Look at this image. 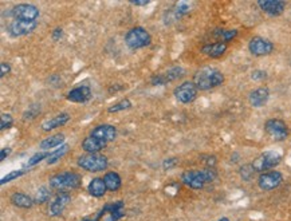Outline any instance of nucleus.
I'll return each mask as SVG.
<instances>
[{
  "label": "nucleus",
  "mask_w": 291,
  "mask_h": 221,
  "mask_svg": "<svg viewBox=\"0 0 291 221\" xmlns=\"http://www.w3.org/2000/svg\"><path fill=\"white\" fill-rule=\"evenodd\" d=\"M192 82L195 83V86L198 87V90H211V89H215V87H219L224 83V74L215 67L205 66V67L196 71Z\"/></svg>",
  "instance_id": "f257e3e1"
},
{
  "label": "nucleus",
  "mask_w": 291,
  "mask_h": 221,
  "mask_svg": "<svg viewBox=\"0 0 291 221\" xmlns=\"http://www.w3.org/2000/svg\"><path fill=\"white\" fill-rule=\"evenodd\" d=\"M218 172L215 168H204V169H192L185 170L181 174V181L184 185H187L191 189H203L205 184L212 183L216 180Z\"/></svg>",
  "instance_id": "f03ea898"
},
{
  "label": "nucleus",
  "mask_w": 291,
  "mask_h": 221,
  "mask_svg": "<svg viewBox=\"0 0 291 221\" xmlns=\"http://www.w3.org/2000/svg\"><path fill=\"white\" fill-rule=\"evenodd\" d=\"M81 184H82V177L74 172L58 173L50 178V187L58 190L75 189L81 187Z\"/></svg>",
  "instance_id": "7ed1b4c3"
},
{
  "label": "nucleus",
  "mask_w": 291,
  "mask_h": 221,
  "mask_svg": "<svg viewBox=\"0 0 291 221\" xmlns=\"http://www.w3.org/2000/svg\"><path fill=\"white\" fill-rule=\"evenodd\" d=\"M76 164L83 170H87L90 173H98L108 169L109 159L104 154H87L86 153V154L78 157Z\"/></svg>",
  "instance_id": "20e7f679"
},
{
  "label": "nucleus",
  "mask_w": 291,
  "mask_h": 221,
  "mask_svg": "<svg viewBox=\"0 0 291 221\" xmlns=\"http://www.w3.org/2000/svg\"><path fill=\"white\" fill-rule=\"evenodd\" d=\"M125 43L132 50L144 49L152 43V36L144 27H133L125 35Z\"/></svg>",
  "instance_id": "39448f33"
},
{
  "label": "nucleus",
  "mask_w": 291,
  "mask_h": 221,
  "mask_svg": "<svg viewBox=\"0 0 291 221\" xmlns=\"http://www.w3.org/2000/svg\"><path fill=\"white\" fill-rule=\"evenodd\" d=\"M7 15L11 19H16V21L38 22L41 12H39V8L36 6H34V4L21 3L11 8Z\"/></svg>",
  "instance_id": "423d86ee"
},
{
  "label": "nucleus",
  "mask_w": 291,
  "mask_h": 221,
  "mask_svg": "<svg viewBox=\"0 0 291 221\" xmlns=\"http://www.w3.org/2000/svg\"><path fill=\"white\" fill-rule=\"evenodd\" d=\"M282 161V154L275 150H268V152L262 153L260 156L254 159L253 166L255 172L264 173L266 170H270L275 166H278Z\"/></svg>",
  "instance_id": "0eeeda50"
},
{
  "label": "nucleus",
  "mask_w": 291,
  "mask_h": 221,
  "mask_svg": "<svg viewBox=\"0 0 291 221\" xmlns=\"http://www.w3.org/2000/svg\"><path fill=\"white\" fill-rule=\"evenodd\" d=\"M264 130L274 141H284L290 134L286 122L282 121V119H278V118H273V119L266 121Z\"/></svg>",
  "instance_id": "6e6552de"
},
{
  "label": "nucleus",
  "mask_w": 291,
  "mask_h": 221,
  "mask_svg": "<svg viewBox=\"0 0 291 221\" xmlns=\"http://www.w3.org/2000/svg\"><path fill=\"white\" fill-rule=\"evenodd\" d=\"M184 75H185V70L181 66H173V67L166 70L165 73L154 74L150 78V83H152L153 86H164L166 83L180 79Z\"/></svg>",
  "instance_id": "1a4fd4ad"
},
{
  "label": "nucleus",
  "mask_w": 291,
  "mask_h": 221,
  "mask_svg": "<svg viewBox=\"0 0 291 221\" xmlns=\"http://www.w3.org/2000/svg\"><path fill=\"white\" fill-rule=\"evenodd\" d=\"M198 87L192 81L183 82L173 90V95L180 104H192L198 98Z\"/></svg>",
  "instance_id": "9d476101"
},
{
  "label": "nucleus",
  "mask_w": 291,
  "mask_h": 221,
  "mask_svg": "<svg viewBox=\"0 0 291 221\" xmlns=\"http://www.w3.org/2000/svg\"><path fill=\"white\" fill-rule=\"evenodd\" d=\"M124 201H115V203H110L106 204L101 212L98 213L97 220L98 221H118L125 216L124 212Z\"/></svg>",
  "instance_id": "9b49d317"
},
{
  "label": "nucleus",
  "mask_w": 291,
  "mask_h": 221,
  "mask_svg": "<svg viewBox=\"0 0 291 221\" xmlns=\"http://www.w3.org/2000/svg\"><path fill=\"white\" fill-rule=\"evenodd\" d=\"M36 27H38V22H26L12 19L7 26V32L12 38H21V36L31 34L32 31H35Z\"/></svg>",
  "instance_id": "f8f14e48"
},
{
  "label": "nucleus",
  "mask_w": 291,
  "mask_h": 221,
  "mask_svg": "<svg viewBox=\"0 0 291 221\" xmlns=\"http://www.w3.org/2000/svg\"><path fill=\"white\" fill-rule=\"evenodd\" d=\"M248 50L254 56H266L270 55L274 51V43L270 39L262 38V36H254L248 42Z\"/></svg>",
  "instance_id": "ddd939ff"
},
{
  "label": "nucleus",
  "mask_w": 291,
  "mask_h": 221,
  "mask_svg": "<svg viewBox=\"0 0 291 221\" xmlns=\"http://www.w3.org/2000/svg\"><path fill=\"white\" fill-rule=\"evenodd\" d=\"M283 181V176L281 172L278 170H271V172H264L260 173L259 178H258V185L262 190H273L278 188Z\"/></svg>",
  "instance_id": "4468645a"
},
{
  "label": "nucleus",
  "mask_w": 291,
  "mask_h": 221,
  "mask_svg": "<svg viewBox=\"0 0 291 221\" xmlns=\"http://www.w3.org/2000/svg\"><path fill=\"white\" fill-rule=\"evenodd\" d=\"M90 135L109 144V142L114 141V139L117 138V128L109 124L97 125V126L90 131Z\"/></svg>",
  "instance_id": "2eb2a0df"
},
{
  "label": "nucleus",
  "mask_w": 291,
  "mask_h": 221,
  "mask_svg": "<svg viewBox=\"0 0 291 221\" xmlns=\"http://www.w3.org/2000/svg\"><path fill=\"white\" fill-rule=\"evenodd\" d=\"M189 11H191V3H188V2H179L172 10L166 11L165 15H164L165 25H170V23L179 21L183 16H185Z\"/></svg>",
  "instance_id": "dca6fc26"
},
{
  "label": "nucleus",
  "mask_w": 291,
  "mask_h": 221,
  "mask_svg": "<svg viewBox=\"0 0 291 221\" xmlns=\"http://www.w3.org/2000/svg\"><path fill=\"white\" fill-rule=\"evenodd\" d=\"M70 201H71V196L69 193H66V192H61V193L56 194L55 198L51 201V204L49 207L50 216H52V217L61 216L65 212Z\"/></svg>",
  "instance_id": "f3484780"
},
{
  "label": "nucleus",
  "mask_w": 291,
  "mask_h": 221,
  "mask_svg": "<svg viewBox=\"0 0 291 221\" xmlns=\"http://www.w3.org/2000/svg\"><path fill=\"white\" fill-rule=\"evenodd\" d=\"M258 6L260 7V10L270 16H279L284 11L286 2L283 0H259Z\"/></svg>",
  "instance_id": "a211bd4d"
},
{
  "label": "nucleus",
  "mask_w": 291,
  "mask_h": 221,
  "mask_svg": "<svg viewBox=\"0 0 291 221\" xmlns=\"http://www.w3.org/2000/svg\"><path fill=\"white\" fill-rule=\"evenodd\" d=\"M270 99V90L267 87H258L248 95V102L253 107H263Z\"/></svg>",
  "instance_id": "6ab92c4d"
},
{
  "label": "nucleus",
  "mask_w": 291,
  "mask_h": 221,
  "mask_svg": "<svg viewBox=\"0 0 291 221\" xmlns=\"http://www.w3.org/2000/svg\"><path fill=\"white\" fill-rule=\"evenodd\" d=\"M67 101L74 104H85L91 98V90L89 86H78L70 90L66 95Z\"/></svg>",
  "instance_id": "aec40b11"
},
{
  "label": "nucleus",
  "mask_w": 291,
  "mask_h": 221,
  "mask_svg": "<svg viewBox=\"0 0 291 221\" xmlns=\"http://www.w3.org/2000/svg\"><path fill=\"white\" fill-rule=\"evenodd\" d=\"M227 43H223V42H215V43H208L201 47V52L204 55L209 56V58H220L225 54L227 51Z\"/></svg>",
  "instance_id": "412c9836"
},
{
  "label": "nucleus",
  "mask_w": 291,
  "mask_h": 221,
  "mask_svg": "<svg viewBox=\"0 0 291 221\" xmlns=\"http://www.w3.org/2000/svg\"><path fill=\"white\" fill-rule=\"evenodd\" d=\"M106 142L101 141V139L95 138V137H86V138L82 141V149L87 154H98V153L102 150V149L106 148Z\"/></svg>",
  "instance_id": "4be33fe9"
},
{
  "label": "nucleus",
  "mask_w": 291,
  "mask_h": 221,
  "mask_svg": "<svg viewBox=\"0 0 291 221\" xmlns=\"http://www.w3.org/2000/svg\"><path fill=\"white\" fill-rule=\"evenodd\" d=\"M70 119V115L67 113H61V114L55 115V117L50 118V119H46L43 124H42V130L43 131H51L56 128H61L63 125H66Z\"/></svg>",
  "instance_id": "5701e85b"
},
{
  "label": "nucleus",
  "mask_w": 291,
  "mask_h": 221,
  "mask_svg": "<svg viewBox=\"0 0 291 221\" xmlns=\"http://www.w3.org/2000/svg\"><path fill=\"white\" fill-rule=\"evenodd\" d=\"M65 134L62 133H58V134H52L47 138L42 139L41 144H39V149H41L42 152H49L50 149H54V148H59V146L65 145L63 142H65Z\"/></svg>",
  "instance_id": "b1692460"
},
{
  "label": "nucleus",
  "mask_w": 291,
  "mask_h": 221,
  "mask_svg": "<svg viewBox=\"0 0 291 221\" xmlns=\"http://www.w3.org/2000/svg\"><path fill=\"white\" fill-rule=\"evenodd\" d=\"M87 190H89V193H90L93 197H102L105 196L108 188H106V184H105L104 178L95 177V178H93V180L89 183V185H87Z\"/></svg>",
  "instance_id": "393cba45"
},
{
  "label": "nucleus",
  "mask_w": 291,
  "mask_h": 221,
  "mask_svg": "<svg viewBox=\"0 0 291 221\" xmlns=\"http://www.w3.org/2000/svg\"><path fill=\"white\" fill-rule=\"evenodd\" d=\"M11 203L17 208H23V209H28L35 204L34 198L28 196L26 193H22V192H16L11 196Z\"/></svg>",
  "instance_id": "a878e982"
},
{
  "label": "nucleus",
  "mask_w": 291,
  "mask_h": 221,
  "mask_svg": "<svg viewBox=\"0 0 291 221\" xmlns=\"http://www.w3.org/2000/svg\"><path fill=\"white\" fill-rule=\"evenodd\" d=\"M104 181L106 184V188L110 192H117L122 185V180H121V176L115 172H108L104 176Z\"/></svg>",
  "instance_id": "bb28decb"
},
{
  "label": "nucleus",
  "mask_w": 291,
  "mask_h": 221,
  "mask_svg": "<svg viewBox=\"0 0 291 221\" xmlns=\"http://www.w3.org/2000/svg\"><path fill=\"white\" fill-rule=\"evenodd\" d=\"M214 36L219 39V42L228 43L234 41L238 36V30H224V28H218L214 31Z\"/></svg>",
  "instance_id": "cd10ccee"
},
{
  "label": "nucleus",
  "mask_w": 291,
  "mask_h": 221,
  "mask_svg": "<svg viewBox=\"0 0 291 221\" xmlns=\"http://www.w3.org/2000/svg\"><path fill=\"white\" fill-rule=\"evenodd\" d=\"M70 146L67 145V144H65V145L59 146L58 149H55L54 152H51V154H50V157L47 158V165H54V164H56L61 158H63V156L66 154L67 152H69Z\"/></svg>",
  "instance_id": "c85d7f7f"
},
{
  "label": "nucleus",
  "mask_w": 291,
  "mask_h": 221,
  "mask_svg": "<svg viewBox=\"0 0 291 221\" xmlns=\"http://www.w3.org/2000/svg\"><path fill=\"white\" fill-rule=\"evenodd\" d=\"M132 106V101L129 99V98H125V99L118 101L117 104H113L111 106H109L108 111L109 113H120V111L129 110Z\"/></svg>",
  "instance_id": "c756f323"
},
{
  "label": "nucleus",
  "mask_w": 291,
  "mask_h": 221,
  "mask_svg": "<svg viewBox=\"0 0 291 221\" xmlns=\"http://www.w3.org/2000/svg\"><path fill=\"white\" fill-rule=\"evenodd\" d=\"M42 107L39 104H32L26 109V111L23 113V121H32L35 118L41 114Z\"/></svg>",
  "instance_id": "7c9ffc66"
},
{
  "label": "nucleus",
  "mask_w": 291,
  "mask_h": 221,
  "mask_svg": "<svg viewBox=\"0 0 291 221\" xmlns=\"http://www.w3.org/2000/svg\"><path fill=\"white\" fill-rule=\"evenodd\" d=\"M50 197H51V192L49 190V188L42 187L35 193L34 203L35 204H45V203H47L50 200Z\"/></svg>",
  "instance_id": "2f4dec72"
},
{
  "label": "nucleus",
  "mask_w": 291,
  "mask_h": 221,
  "mask_svg": "<svg viewBox=\"0 0 291 221\" xmlns=\"http://www.w3.org/2000/svg\"><path fill=\"white\" fill-rule=\"evenodd\" d=\"M50 154H51V152H42V150L39 153H35L34 156L28 159L27 164H26V166H27V168H31V166L38 165V164L42 163L43 159H46V161H47V158L50 157Z\"/></svg>",
  "instance_id": "473e14b6"
},
{
  "label": "nucleus",
  "mask_w": 291,
  "mask_h": 221,
  "mask_svg": "<svg viewBox=\"0 0 291 221\" xmlns=\"http://www.w3.org/2000/svg\"><path fill=\"white\" fill-rule=\"evenodd\" d=\"M240 177H242L244 181H251L255 176V169H254L253 164H248V165H243L239 170Z\"/></svg>",
  "instance_id": "72a5a7b5"
},
{
  "label": "nucleus",
  "mask_w": 291,
  "mask_h": 221,
  "mask_svg": "<svg viewBox=\"0 0 291 221\" xmlns=\"http://www.w3.org/2000/svg\"><path fill=\"white\" fill-rule=\"evenodd\" d=\"M14 125V118L12 115L8 114V113H3L2 117H0V130H7V129L12 128Z\"/></svg>",
  "instance_id": "f704fd0d"
},
{
  "label": "nucleus",
  "mask_w": 291,
  "mask_h": 221,
  "mask_svg": "<svg viewBox=\"0 0 291 221\" xmlns=\"http://www.w3.org/2000/svg\"><path fill=\"white\" fill-rule=\"evenodd\" d=\"M26 173L25 169H21V170H12V172H10L7 174V176H4L3 178H2V181H0V184L2 185H4V184L7 183H11V181L16 180V178H19V177H22L23 174Z\"/></svg>",
  "instance_id": "c9c22d12"
},
{
  "label": "nucleus",
  "mask_w": 291,
  "mask_h": 221,
  "mask_svg": "<svg viewBox=\"0 0 291 221\" xmlns=\"http://www.w3.org/2000/svg\"><path fill=\"white\" fill-rule=\"evenodd\" d=\"M177 164H179V158H176V157H169V158L164 159L163 168L164 170H170L173 169V168H176Z\"/></svg>",
  "instance_id": "e433bc0d"
},
{
  "label": "nucleus",
  "mask_w": 291,
  "mask_h": 221,
  "mask_svg": "<svg viewBox=\"0 0 291 221\" xmlns=\"http://www.w3.org/2000/svg\"><path fill=\"white\" fill-rule=\"evenodd\" d=\"M267 78V73L264 70H255L251 73V79L253 81H264Z\"/></svg>",
  "instance_id": "4c0bfd02"
},
{
  "label": "nucleus",
  "mask_w": 291,
  "mask_h": 221,
  "mask_svg": "<svg viewBox=\"0 0 291 221\" xmlns=\"http://www.w3.org/2000/svg\"><path fill=\"white\" fill-rule=\"evenodd\" d=\"M11 73V65L8 62L0 63V78H4L7 74Z\"/></svg>",
  "instance_id": "58836bf2"
},
{
  "label": "nucleus",
  "mask_w": 291,
  "mask_h": 221,
  "mask_svg": "<svg viewBox=\"0 0 291 221\" xmlns=\"http://www.w3.org/2000/svg\"><path fill=\"white\" fill-rule=\"evenodd\" d=\"M63 36V30L61 27H56L54 31L51 32V39L54 42H59Z\"/></svg>",
  "instance_id": "ea45409f"
},
{
  "label": "nucleus",
  "mask_w": 291,
  "mask_h": 221,
  "mask_svg": "<svg viewBox=\"0 0 291 221\" xmlns=\"http://www.w3.org/2000/svg\"><path fill=\"white\" fill-rule=\"evenodd\" d=\"M11 152H12V149L11 148L2 149V150H0V161H4V159L7 158V157L11 154Z\"/></svg>",
  "instance_id": "a19ab883"
},
{
  "label": "nucleus",
  "mask_w": 291,
  "mask_h": 221,
  "mask_svg": "<svg viewBox=\"0 0 291 221\" xmlns=\"http://www.w3.org/2000/svg\"><path fill=\"white\" fill-rule=\"evenodd\" d=\"M130 4H133V6H137V7H144V6H148V4H150V0H132L130 2Z\"/></svg>",
  "instance_id": "79ce46f5"
},
{
  "label": "nucleus",
  "mask_w": 291,
  "mask_h": 221,
  "mask_svg": "<svg viewBox=\"0 0 291 221\" xmlns=\"http://www.w3.org/2000/svg\"><path fill=\"white\" fill-rule=\"evenodd\" d=\"M218 221H229V218H227V217H223V218H220V220H218Z\"/></svg>",
  "instance_id": "37998d69"
},
{
  "label": "nucleus",
  "mask_w": 291,
  "mask_h": 221,
  "mask_svg": "<svg viewBox=\"0 0 291 221\" xmlns=\"http://www.w3.org/2000/svg\"><path fill=\"white\" fill-rule=\"evenodd\" d=\"M83 221H98V220H83Z\"/></svg>",
  "instance_id": "c03bdc74"
}]
</instances>
